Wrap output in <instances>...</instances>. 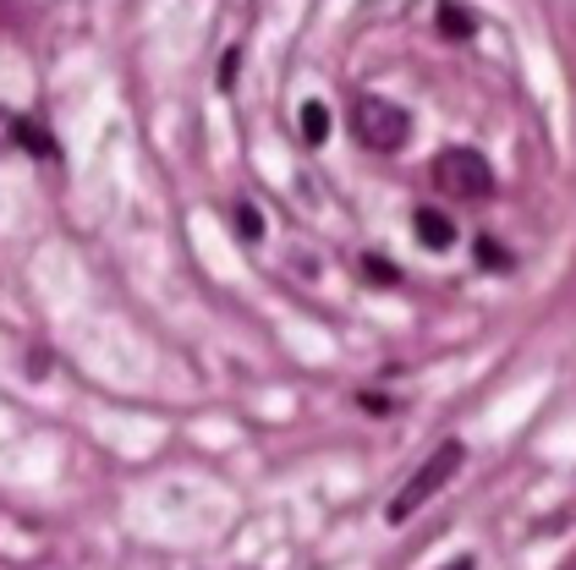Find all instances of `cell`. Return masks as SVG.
Listing matches in <instances>:
<instances>
[{
	"label": "cell",
	"mask_w": 576,
	"mask_h": 570,
	"mask_svg": "<svg viewBox=\"0 0 576 570\" xmlns=\"http://www.w3.org/2000/svg\"><path fill=\"white\" fill-rule=\"evenodd\" d=\"M461 461H467V444H461V439H444L429 461H423V466L401 483V494L390 499V510H385V516H390L396 527H401V521H412V510H418V505H429L433 494H439V488L461 472Z\"/></svg>",
	"instance_id": "obj_1"
},
{
	"label": "cell",
	"mask_w": 576,
	"mask_h": 570,
	"mask_svg": "<svg viewBox=\"0 0 576 570\" xmlns=\"http://www.w3.org/2000/svg\"><path fill=\"white\" fill-rule=\"evenodd\" d=\"M352 133L363 148H379V154H396L407 133H412V116L396 105V99H385V94H363L357 105H352Z\"/></svg>",
	"instance_id": "obj_2"
},
{
	"label": "cell",
	"mask_w": 576,
	"mask_h": 570,
	"mask_svg": "<svg viewBox=\"0 0 576 570\" xmlns=\"http://www.w3.org/2000/svg\"><path fill=\"white\" fill-rule=\"evenodd\" d=\"M433 181H439L450 198H461V203L494 198V165H489L478 148H444V154L433 159Z\"/></svg>",
	"instance_id": "obj_3"
},
{
	"label": "cell",
	"mask_w": 576,
	"mask_h": 570,
	"mask_svg": "<svg viewBox=\"0 0 576 570\" xmlns=\"http://www.w3.org/2000/svg\"><path fill=\"white\" fill-rule=\"evenodd\" d=\"M412 236H418L429 253H450V247H455V225H450L439 209H418V214H412Z\"/></svg>",
	"instance_id": "obj_4"
},
{
	"label": "cell",
	"mask_w": 576,
	"mask_h": 570,
	"mask_svg": "<svg viewBox=\"0 0 576 570\" xmlns=\"http://www.w3.org/2000/svg\"><path fill=\"white\" fill-rule=\"evenodd\" d=\"M11 148H28L33 159H55V138H50V127L33 122V116H11Z\"/></svg>",
	"instance_id": "obj_5"
},
{
	"label": "cell",
	"mask_w": 576,
	"mask_h": 570,
	"mask_svg": "<svg viewBox=\"0 0 576 570\" xmlns=\"http://www.w3.org/2000/svg\"><path fill=\"white\" fill-rule=\"evenodd\" d=\"M302 138L313 142V148L329 142V105H324V99H307V105H302Z\"/></svg>",
	"instance_id": "obj_6"
},
{
	"label": "cell",
	"mask_w": 576,
	"mask_h": 570,
	"mask_svg": "<svg viewBox=\"0 0 576 570\" xmlns=\"http://www.w3.org/2000/svg\"><path fill=\"white\" fill-rule=\"evenodd\" d=\"M433 22H439V33H444V39H472V33H478V17H472V11H461V6H439V17H433Z\"/></svg>",
	"instance_id": "obj_7"
},
{
	"label": "cell",
	"mask_w": 576,
	"mask_h": 570,
	"mask_svg": "<svg viewBox=\"0 0 576 570\" xmlns=\"http://www.w3.org/2000/svg\"><path fill=\"white\" fill-rule=\"evenodd\" d=\"M231 225H237L242 242H259V236H264V214H259V203H237V209H231Z\"/></svg>",
	"instance_id": "obj_8"
},
{
	"label": "cell",
	"mask_w": 576,
	"mask_h": 570,
	"mask_svg": "<svg viewBox=\"0 0 576 570\" xmlns=\"http://www.w3.org/2000/svg\"><path fill=\"white\" fill-rule=\"evenodd\" d=\"M472 253H478V264H483L489 275H505V270H511V253H505L494 236H478V242H472Z\"/></svg>",
	"instance_id": "obj_9"
},
{
	"label": "cell",
	"mask_w": 576,
	"mask_h": 570,
	"mask_svg": "<svg viewBox=\"0 0 576 570\" xmlns=\"http://www.w3.org/2000/svg\"><path fill=\"white\" fill-rule=\"evenodd\" d=\"M357 264H363V281H374V285H396V281H401V270H396L385 253H363Z\"/></svg>",
	"instance_id": "obj_10"
},
{
	"label": "cell",
	"mask_w": 576,
	"mask_h": 570,
	"mask_svg": "<svg viewBox=\"0 0 576 570\" xmlns=\"http://www.w3.org/2000/svg\"><path fill=\"white\" fill-rule=\"evenodd\" d=\"M237 72H242V50H226V61H220V94L237 88Z\"/></svg>",
	"instance_id": "obj_11"
},
{
	"label": "cell",
	"mask_w": 576,
	"mask_h": 570,
	"mask_svg": "<svg viewBox=\"0 0 576 570\" xmlns=\"http://www.w3.org/2000/svg\"><path fill=\"white\" fill-rule=\"evenodd\" d=\"M0 148H11V116L0 110Z\"/></svg>",
	"instance_id": "obj_12"
},
{
	"label": "cell",
	"mask_w": 576,
	"mask_h": 570,
	"mask_svg": "<svg viewBox=\"0 0 576 570\" xmlns=\"http://www.w3.org/2000/svg\"><path fill=\"white\" fill-rule=\"evenodd\" d=\"M444 570H472V560H455V566H444Z\"/></svg>",
	"instance_id": "obj_13"
}]
</instances>
